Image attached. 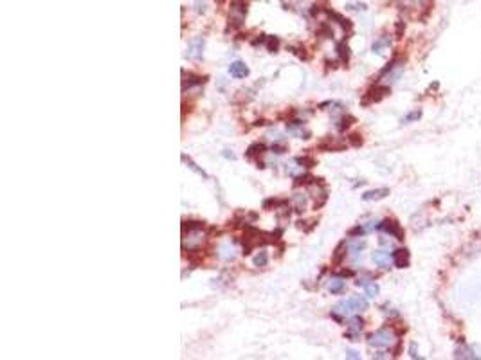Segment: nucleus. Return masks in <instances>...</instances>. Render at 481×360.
Here are the masks:
<instances>
[{"label": "nucleus", "mask_w": 481, "mask_h": 360, "mask_svg": "<svg viewBox=\"0 0 481 360\" xmlns=\"http://www.w3.org/2000/svg\"><path fill=\"white\" fill-rule=\"evenodd\" d=\"M252 263H254V267H258V269H263V267H267V263H268V252L265 249H262L258 254L254 256V259H252Z\"/></svg>", "instance_id": "4be33fe9"}, {"label": "nucleus", "mask_w": 481, "mask_h": 360, "mask_svg": "<svg viewBox=\"0 0 481 360\" xmlns=\"http://www.w3.org/2000/svg\"><path fill=\"white\" fill-rule=\"evenodd\" d=\"M195 11L198 13V15H204V13L207 11L206 0H195Z\"/></svg>", "instance_id": "e433bc0d"}, {"label": "nucleus", "mask_w": 481, "mask_h": 360, "mask_svg": "<svg viewBox=\"0 0 481 360\" xmlns=\"http://www.w3.org/2000/svg\"><path fill=\"white\" fill-rule=\"evenodd\" d=\"M296 162L299 166H303L306 170H310V168H316L317 166V159L316 157H312V155H301V157H296Z\"/></svg>", "instance_id": "412c9836"}, {"label": "nucleus", "mask_w": 481, "mask_h": 360, "mask_svg": "<svg viewBox=\"0 0 481 360\" xmlns=\"http://www.w3.org/2000/svg\"><path fill=\"white\" fill-rule=\"evenodd\" d=\"M393 341H395V335H393L390 330H386V328L375 331V333L368 339L370 346H375V348H390L391 344H393Z\"/></svg>", "instance_id": "f03ea898"}, {"label": "nucleus", "mask_w": 481, "mask_h": 360, "mask_svg": "<svg viewBox=\"0 0 481 360\" xmlns=\"http://www.w3.org/2000/svg\"><path fill=\"white\" fill-rule=\"evenodd\" d=\"M390 94V86H384V85H375L372 86L370 90L364 94V98L360 99V104L362 106H368V104L372 103H378L382 98H386Z\"/></svg>", "instance_id": "f257e3e1"}, {"label": "nucleus", "mask_w": 481, "mask_h": 360, "mask_svg": "<svg viewBox=\"0 0 481 360\" xmlns=\"http://www.w3.org/2000/svg\"><path fill=\"white\" fill-rule=\"evenodd\" d=\"M355 122V117L354 116H342L341 117V121H339V124H337V128H339V132H344L346 128H350L352 124Z\"/></svg>", "instance_id": "c85d7f7f"}, {"label": "nucleus", "mask_w": 481, "mask_h": 360, "mask_svg": "<svg viewBox=\"0 0 481 360\" xmlns=\"http://www.w3.org/2000/svg\"><path fill=\"white\" fill-rule=\"evenodd\" d=\"M348 247H350V252H352L354 256H359L360 252L366 249V241L364 240H355V241H352Z\"/></svg>", "instance_id": "393cba45"}, {"label": "nucleus", "mask_w": 481, "mask_h": 360, "mask_svg": "<svg viewBox=\"0 0 481 360\" xmlns=\"http://www.w3.org/2000/svg\"><path fill=\"white\" fill-rule=\"evenodd\" d=\"M204 54V38L196 36L188 43V51H186V58L193 61H200Z\"/></svg>", "instance_id": "7ed1b4c3"}, {"label": "nucleus", "mask_w": 481, "mask_h": 360, "mask_svg": "<svg viewBox=\"0 0 481 360\" xmlns=\"http://www.w3.org/2000/svg\"><path fill=\"white\" fill-rule=\"evenodd\" d=\"M265 47H267L268 52H278V49H280V38L278 36H267Z\"/></svg>", "instance_id": "cd10ccee"}, {"label": "nucleus", "mask_w": 481, "mask_h": 360, "mask_svg": "<svg viewBox=\"0 0 481 360\" xmlns=\"http://www.w3.org/2000/svg\"><path fill=\"white\" fill-rule=\"evenodd\" d=\"M348 144L354 148H360L364 144V139H362V135L360 134H350L348 135Z\"/></svg>", "instance_id": "7c9ffc66"}, {"label": "nucleus", "mask_w": 481, "mask_h": 360, "mask_svg": "<svg viewBox=\"0 0 481 360\" xmlns=\"http://www.w3.org/2000/svg\"><path fill=\"white\" fill-rule=\"evenodd\" d=\"M317 36L326 38V40L334 38V29H332V25H330L328 22H323V24L317 27Z\"/></svg>", "instance_id": "5701e85b"}, {"label": "nucleus", "mask_w": 481, "mask_h": 360, "mask_svg": "<svg viewBox=\"0 0 481 360\" xmlns=\"http://www.w3.org/2000/svg\"><path fill=\"white\" fill-rule=\"evenodd\" d=\"M180 159H182V162H184V164H188V168H189V170H193V171H195L196 175H200L202 178H209V175H207L206 171L202 170V168H198V166H196L195 162H193V159H191V157H188V155H186V153H182V157H180Z\"/></svg>", "instance_id": "6ab92c4d"}, {"label": "nucleus", "mask_w": 481, "mask_h": 360, "mask_svg": "<svg viewBox=\"0 0 481 360\" xmlns=\"http://www.w3.org/2000/svg\"><path fill=\"white\" fill-rule=\"evenodd\" d=\"M244 25V15H238V13H232L229 17V29H240Z\"/></svg>", "instance_id": "a878e982"}, {"label": "nucleus", "mask_w": 481, "mask_h": 360, "mask_svg": "<svg viewBox=\"0 0 481 360\" xmlns=\"http://www.w3.org/2000/svg\"><path fill=\"white\" fill-rule=\"evenodd\" d=\"M388 45H390V38L382 36L380 40H377V42L373 43V51H375V52H380V51H382L384 47H388Z\"/></svg>", "instance_id": "72a5a7b5"}, {"label": "nucleus", "mask_w": 481, "mask_h": 360, "mask_svg": "<svg viewBox=\"0 0 481 360\" xmlns=\"http://www.w3.org/2000/svg\"><path fill=\"white\" fill-rule=\"evenodd\" d=\"M362 328H364V321H362V317H359V315H355V317L350 319V330L362 331Z\"/></svg>", "instance_id": "2f4dec72"}, {"label": "nucleus", "mask_w": 481, "mask_h": 360, "mask_svg": "<svg viewBox=\"0 0 481 360\" xmlns=\"http://www.w3.org/2000/svg\"><path fill=\"white\" fill-rule=\"evenodd\" d=\"M350 249L348 247V243L346 241H341V243L337 245L335 247V250H334V254H332V265H335V267H339L344 259H346V250Z\"/></svg>", "instance_id": "9b49d317"}, {"label": "nucleus", "mask_w": 481, "mask_h": 360, "mask_svg": "<svg viewBox=\"0 0 481 360\" xmlns=\"http://www.w3.org/2000/svg\"><path fill=\"white\" fill-rule=\"evenodd\" d=\"M288 204V200H278V198H267V200H263V209L265 211H278V209H281L283 206H286Z\"/></svg>", "instance_id": "a211bd4d"}, {"label": "nucleus", "mask_w": 481, "mask_h": 360, "mask_svg": "<svg viewBox=\"0 0 481 360\" xmlns=\"http://www.w3.org/2000/svg\"><path fill=\"white\" fill-rule=\"evenodd\" d=\"M344 337H346L348 341H352V342H357V341H360V331L350 330V331H348V333H344Z\"/></svg>", "instance_id": "4c0bfd02"}, {"label": "nucleus", "mask_w": 481, "mask_h": 360, "mask_svg": "<svg viewBox=\"0 0 481 360\" xmlns=\"http://www.w3.org/2000/svg\"><path fill=\"white\" fill-rule=\"evenodd\" d=\"M204 227H206V223H204V222H200V220H182V232L188 231V234H189V232H198V231H202Z\"/></svg>", "instance_id": "2eb2a0df"}, {"label": "nucleus", "mask_w": 481, "mask_h": 360, "mask_svg": "<svg viewBox=\"0 0 481 360\" xmlns=\"http://www.w3.org/2000/svg\"><path fill=\"white\" fill-rule=\"evenodd\" d=\"M207 80H209L207 76H200V74L186 72V70H182V90L186 92V90H188V88H191V86L204 85V83H206Z\"/></svg>", "instance_id": "39448f33"}, {"label": "nucleus", "mask_w": 481, "mask_h": 360, "mask_svg": "<svg viewBox=\"0 0 481 360\" xmlns=\"http://www.w3.org/2000/svg\"><path fill=\"white\" fill-rule=\"evenodd\" d=\"M337 275H339V277H352V275H354V270H346V269H344V270H341V272H339Z\"/></svg>", "instance_id": "79ce46f5"}, {"label": "nucleus", "mask_w": 481, "mask_h": 360, "mask_svg": "<svg viewBox=\"0 0 481 360\" xmlns=\"http://www.w3.org/2000/svg\"><path fill=\"white\" fill-rule=\"evenodd\" d=\"M316 148L319 152H342V150H346V144L344 142H335L332 137H326Z\"/></svg>", "instance_id": "423d86ee"}, {"label": "nucleus", "mask_w": 481, "mask_h": 360, "mask_svg": "<svg viewBox=\"0 0 481 360\" xmlns=\"http://www.w3.org/2000/svg\"><path fill=\"white\" fill-rule=\"evenodd\" d=\"M400 351H402V342H398V344L395 346V349H393V357H398Z\"/></svg>", "instance_id": "c03bdc74"}, {"label": "nucleus", "mask_w": 481, "mask_h": 360, "mask_svg": "<svg viewBox=\"0 0 481 360\" xmlns=\"http://www.w3.org/2000/svg\"><path fill=\"white\" fill-rule=\"evenodd\" d=\"M373 261L377 263L378 267H388L390 265V252L388 250H382V249H378V250H375L373 252Z\"/></svg>", "instance_id": "4468645a"}, {"label": "nucleus", "mask_w": 481, "mask_h": 360, "mask_svg": "<svg viewBox=\"0 0 481 360\" xmlns=\"http://www.w3.org/2000/svg\"><path fill=\"white\" fill-rule=\"evenodd\" d=\"M231 11L232 13H238V15H247V4H245L244 0H232L231 4Z\"/></svg>", "instance_id": "bb28decb"}, {"label": "nucleus", "mask_w": 481, "mask_h": 360, "mask_svg": "<svg viewBox=\"0 0 481 360\" xmlns=\"http://www.w3.org/2000/svg\"><path fill=\"white\" fill-rule=\"evenodd\" d=\"M357 287H362L368 297H377L378 295V285L373 283L372 279H359L357 281Z\"/></svg>", "instance_id": "f8f14e48"}, {"label": "nucleus", "mask_w": 481, "mask_h": 360, "mask_svg": "<svg viewBox=\"0 0 481 360\" xmlns=\"http://www.w3.org/2000/svg\"><path fill=\"white\" fill-rule=\"evenodd\" d=\"M346 357H348V359H360V355L357 353V351H354V349H348Z\"/></svg>", "instance_id": "37998d69"}, {"label": "nucleus", "mask_w": 481, "mask_h": 360, "mask_svg": "<svg viewBox=\"0 0 481 360\" xmlns=\"http://www.w3.org/2000/svg\"><path fill=\"white\" fill-rule=\"evenodd\" d=\"M404 34V22H398L396 24V38H402Z\"/></svg>", "instance_id": "a19ab883"}, {"label": "nucleus", "mask_w": 481, "mask_h": 360, "mask_svg": "<svg viewBox=\"0 0 481 360\" xmlns=\"http://www.w3.org/2000/svg\"><path fill=\"white\" fill-rule=\"evenodd\" d=\"M265 152H267V146H265L263 142H252V144H249V148L245 150V159L254 160V159H258L260 155H263Z\"/></svg>", "instance_id": "9d476101"}, {"label": "nucleus", "mask_w": 481, "mask_h": 360, "mask_svg": "<svg viewBox=\"0 0 481 360\" xmlns=\"http://www.w3.org/2000/svg\"><path fill=\"white\" fill-rule=\"evenodd\" d=\"M222 155H224L226 159H236V157H234V153H229V150H224V153H222Z\"/></svg>", "instance_id": "49530a36"}, {"label": "nucleus", "mask_w": 481, "mask_h": 360, "mask_svg": "<svg viewBox=\"0 0 481 360\" xmlns=\"http://www.w3.org/2000/svg\"><path fill=\"white\" fill-rule=\"evenodd\" d=\"M409 355H411L413 359H416V357H418V355H416V344H414V342L411 344V348H409Z\"/></svg>", "instance_id": "a18cd8bd"}, {"label": "nucleus", "mask_w": 481, "mask_h": 360, "mask_svg": "<svg viewBox=\"0 0 481 360\" xmlns=\"http://www.w3.org/2000/svg\"><path fill=\"white\" fill-rule=\"evenodd\" d=\"M249 72H250L249 67L245 65L244 61H240V60L232 61L231 65H229V74H231L232 78H236V80H244V78H247Z\"/></svg>", "instance_id": "0eeeda50"}, {"label": "nucleus", "mask_w": 481, "mask_h": 360, "mask_svg": "<svg viewBox=\"0 0 481 360\" xmlns=\"http://www.w3.org/2000/svg\"><path fill=\"white\" fill-rule=\"evenodd\" d=\"M377 229H378V231L386 232V234H390V236H395V238L400 240V241L404 240V231H402V227L398 225V222H396V220H384V222H380Z\"/></svg>", "instance_id": "20e7f679"}, {"label": "nucleus", "mask_w": 481, "mask_h": 360, "mask_svg": "<svg viewBox=\"0 0 481 360\" xmlns=\"http://www.w3.org/2000/svg\"><path fill=\"white\" fill-rule=\"evenodd\" d=\"M364 232H366V227L364 225H357V227H354V229H350V232H348V234H350L352 238H355V236H357V238H360V236H362Z\"/></svg>", "instance_id": "f704fd0d"}, {"label": "nucleus", "mask_w": 481, "mask_h": 360, "mask_svg": "<svg viewBox=\"0 0 481 360\" xmlns=\"http://www.w3.org/2000/svg\"><path fill=\"white\" fill-rule=\"evenodd\" d=\"M272 152L278 153V155H281V153H285V152H286V148H285V146H281V144H272Z\"/></svg>", "instance_id": "ea45409f"}, {"label": "nucleus", "mask_w": 481, "mask_h": 360, "mask_svg": "<svg viewBox=\"0 0 481 360\" xmlns=\"http://www.w3.org/2000/svg\"><path fill=\"white\" fill-rule=\"evenodd\" d=\"M350 299H352V303H354L355 311H362V310L368 308V301H366L364 297H360V295H355V297H350Z\"/></svg>", "instance_id": "c756f323"}, {"label": "nucleus", "mask_w": 481, "mask_h": 360, "mask_svg": "<svg viewBox=\"0 0 481 360\" xmlns=\"http://www.w3.org/2000/svg\"><path fill=\"white\" fill-rule=\"evenodd\" d=\"M335 51H337V56H339V61L342 65H348L350 63V47H348L346 42H339L335 45Z\"/></svg>", "instance_id": "ddd939ff"}, {"label": "nucleus", "mask_w": 481, "mask_h": 360, "mask_svg": "<svg viewBox=\"0 0 481 360\" xmlns=\"http://www.w3.org/2000/svg\"><path fill=\"white\" fill-rule=\"evenodd\" d=\"M326 15H328L330 18H334L335 22H337V24L341 25V27H342V29H344V31H350V29H352V22H350V20H348V18H344L342 15H339V13H335V11H326Z\"/></svg>", "instance_id": "aec40b11"}, {"label": "nucleus", "mask_w": 481, "mask_h": 360, "mask_svg": "<svg viewBox=\"0 0 481 360\" xmlns=\"http://www.w3.org/2000/svg\"><path fill=\"white\" fill-rule=\"evenodd\" d=\"M292 52L298 56L299 60H303V61H306L308 58H310V54L306 52V49H304V47H298V49H292Z\"/></svg>", "instance_id": "c9c22d12"}, {"label": "nucleus", "mask_w": 481, "mask_h": 360, "mask_svg": "<svg viewBox=\"0 0 481 360\" xmlns=\"http://www.w3.org/2000/svg\"><path fill=\"white\" fill-rule=\"evenodd\" d=\"M391 257H393V263H395L396 269H406V267H409V250L408 249L395 250V252L391 254Z\"/></svg>", "instance_id": "1a4fd4ad"}, {"label": "nucleus", "mask_w": 481, "mask_h": 360, "mask_svg": "<svg viewBox=\"0 0 481 360\" xmlns=\"http://www.w3.org/2000/svg\"><path fill=\"white\" fill-rule=\"evenodd\" d=\"M388 195H390V189H386V188H382V189H373V191L364 193V195H362V200H366V202L380 200V198H384V196H388Z\"/></svg>", "instance_id": "f3484780"}, {"label": "nucleus", "mask_w": 481, "mask_h": 360, "mask_svg": "<svg viewBox=\"0 0 481 360\" xmlns=\"http://www.w3.org/2000/svg\"><path fill=\"white\" fill-rule=\"evenodd\" d=\"M294 202H296V213H303L304 207H306V196H301V195H296L294 196Z\"/></svg>", "instance_id": "473e14b6"}, {"label": "nucleus", "mask_w": 481, "mask_h": 360, "mask_svg": "<svg viewBox=\"0 0 481 360\" xmlns=\"http://www.w3.org/2000/svg\"><path fill=\"white\" fill-rule=\"evenodd\" d=\"M422 116V112L418 110V112H413V114H409V116H406L402 119V122H411V121H414V119H418V117Z\"/></svg>", "instance_id": "58836bf2"}, {"label": "nucleus", "mask_w": 481, "mask_h": 360, "mask_svg": "<svg viewBox=\"0 0 481 360\" xmlns=\"http://www.w3.org/2000/svg\"><path fill=\"white\" fill-rule=\"evenodd\" d=\"M334 310L337 311V313H341V315H352V313L355 311V308H354V303H352V299H346V301H341V303H337Z\"/></svg>", "instance_id": "dca6fc26"}, {"label": "nucleus", "mask_w": 481, "mask_h": 360, "mask_svg": "<svg viewBox=\"0 0 481 360\" xmlns=\"http://www.w3.org/2000/svg\"><path fill=\"white\" fill-rule=\"evenodd\" d=\"M314 184H324L321 177H312L310 173H304V175H299V177L294 178L292 186L294 188H306V186H314Z\"/></svg>", "instance_id": "6e6552de"}, {"label": "nucleus", "mask_w": 481, "mask_h": 360, "mask_svg": "<svg viewBox=\"0 0 481 360\" xmlns=\"http://www.w3.org/2000/svg\"><path fill=\"white\" fill-rule=\"evenodd\" d=\"M344 288H346V285H344V281H342L341 277H335V279L330 281V292L334 293V295L342 293L344 292Z\"/></svg>", "instance_id": "b1692460"}]
</instances>
